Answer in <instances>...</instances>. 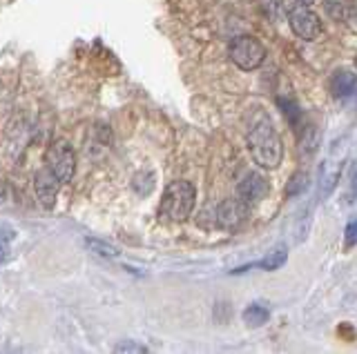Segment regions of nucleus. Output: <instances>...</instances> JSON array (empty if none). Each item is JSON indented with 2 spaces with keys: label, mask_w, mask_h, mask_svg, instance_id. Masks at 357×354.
<instances>
[{
  "label": "nucleus",
  "mask_w": 357,
  "mask_h": 354,
  "mask_svg": "<svg viewBox=\"0 0 357 354\" xmlns=\"http://www.w3.org/2000/svg\"><path fill=\"white\" fill-rule=\"evenodd\" d=\"M245 143H248L250 156L264 170H275L284 159V143L279 131L275 129L271 116L261 107L252 109V116L245 129Z\"/></svg>",
  "instance_id": "obj_1"
},
{
  "label": "nucleus",
  "mask_w": 357,
  "mask_h": 354,
  "mask_svg": "<svg viewBox=\"0 0 357 354\" xmlns=\"http://www.w3.org/2000/svg\"><path fill=\"white\" fill-rule=\"evenodd\" d=\"M197 203V190L190 181H172L165 187L159 212L167 220H185Z\"/></svg>",
  "instance_id": "obj_2"
},
{
  "label": "nucleus",
  "mask_w": 357,
  "mask_h": 354,
  "mask_svg": "<svg viewBox=\"0 0 357 354\" xmlns=\"http://www.w3.org/2000/svg\"><path fill=\"white\" fill-rule=\"evenodd\" d=\"M228 56L239 70L252 72L257 67H261V63L266 61V47L252 36H239L230 42Z\"/></svg>",
  "instance_id": "obj_3"
},
{
  "label": "nucleus",
  "mask_w": 357,
  "mask_h": 354,
  "mask_svg": "<svg viewBox=\"0 0 357 354\" xmlns=\"http://www.w3.org/2000/svg\"><path fill=\"white\" fill-rule=\"evenodd\" d=\"M288 20H290V27H293L295 34L306 42H315L324 31L319 16L312 12L310 5H304V3H299L290 9Z\"/></svg>",
  "instance_id": "obj_4"
},
{
  "label": "nucleus",
  "mask_w": 357,
  "mask_h": 354,
  "mask_svg": "<svg viewBox=\"0 0 357 354\" xmlns=\"http://www.w3.org/2000/svg\"><path fill=\"white\" fill-rule=\"evenodd\" d=\"M47 168L59 176L61 183H70L76 172V154L67 140H56L47 152Z\"/></svg>",
  "instance_id": "obj_5"
},
{
  "label": "nucleus",
  "mask_w": 357,
  "mask_h": 354,
  "mask_svg": "<svg viewBox=\"0 0 357 354\" xmlns=\"http://www.w3.org/2000/svg\"><path fill=\"white\" fill-rule=\"evenodd\" d=\"M237 192H239L241 201L248 207H252L257 203H261L264 198L268 196V192H271V183H268V179L264 174L250 172V174L243 176V181L239 183Z\"/></svg>",
  "instance_id": "obj_6"
},
{
  "label": "nucleus",
  "mask_w": 357,
  "mask_h": 354,
  "mask_svg": "<svg viewBox=\"0 0 357 354\" xmlns=\"http://www.w3.org/2000/svg\"><path fill=\"white\" fill-rule=\"evenodd\" d=\"M248 205H245L241 198H228V201H223L219 207H217V225L223 227V230H234L239 227L245 216H248Z\"/></svg>",
  "instance_id": "obj_7"
},
{
  "label": "nucleus",
  "mask_w": 357,
  "mask_h": 354,
  "mask_svg": "<svg viewBox=\"0 0 357 354\" xmlns=\"http://www.w3.org/2000/svg\"><path fill=\"white\" fill-rule=\"evenodd\" d=\"M59 187H61V181L59 176H56L50 168H45L36 174V179H33V190H36V196L38 201L45 205V207H52L56 196H59Z\"/></svg>",
  "instance_id": "obj_8"
},
{
  "label": "nucleus",
  "mask_w": 357,
  "mask_h": 354,
  "mask_svg": "<svg viewBox=\"0 0 357 354\" xmlns=\"http://www.w3.org/2000/svg\"><path fill=\"white\" fill-rule=\"evenodd\" d=\"M357 87V76L349 70H337L331 76V94L335 98H346L355 92Z\"/></svg>",
  "instance_id": "obj_9"
},
{
  "label": "nucleus",
  "mask_w": 357,
  "mask_h": 354,
  "mask_svg": "<svg viewBox=\"0 0 357 354\" xmlns=\"http://www.w3.org/2000/svg\"><path fill=\"white\" fill-rule=\"evenodd\" d=\"M340 174H342V168L335 159H328L321 165V170H319V196L321 198L328 196L335 190V185L340 181Z\"/></svg>",
  "instance_id": "obj_10"
},
{
  "label": "nucleus",
  "mask_w": 357,
  "mask_h": 354,
  "mask_svg": "<svg viewBox=\"0 0 357 354\" xmlns=\"http://www.w3.org/2000/svg\"><path fill=\"white\" fill-rule=\"evenodd\" d=\"M243 323L248 328H261L268 323V319H271V309H268L264 303H250L248 307L243 309Z\"/></svg>",
  "instance_id": "obj_11"
},
{
  "label": "nucleus",
  "mask_w": 357,
  "mask_h": 354,
  "mask_svg": "<svg viewBox=\"0 0 357 354\" xmlns=\"http://www.w3.org/2000/svg\"><path fill=\"white\" fill-rule=\"evenodd\" d=\"M286 261H288V250H286L284 246H279V248H275L273 252H268L259 263H252V265H248V268H261V270H266V272H273V270H279V268H282V265H284Z\"/></svg>",
  "instance_id": "obj_12"
},
{
  "label": "nucleus",
  "mask_w": 357,
  "mask_h": 354,
  "mask_svg": "<svg viewBox=\"0 0 357 354\" xmlns=\"http://www.w3.org/2000/svg\"><path fill=\"white\" fill-rule=\"evenodd\" d=\"M324 7L335 20H349L353 16V0H324Z\"/></svg>",
  "instance_id": "obj_13"
},
{
  "label": "nucleus",
  "mask_w": 357,
  "mask_h": 354,
  "mask_svg": "<svg viewBox=\"0 0 357 354\" xmlns=\"http://www.w3.org/2000/svg\"><path fill=\"white\" fill-rule=\"evenodd\" d=\"M308 187V174L306 172H297L293 174V179H290V183L286 185V196H299L304 194V190Z\"/></svg>",
  "instance_id": "obj_14"
},
{
  "label": "nucleus",
  "mask_w": 357,
  "mask_h": 354,
  "mask_svg": "<svg viewBox=\"0 0 357 354\" xmlns=\"http://www.w3.org/2000/svg\"><path fill=\"white\" fill-rule=\"evenodd\" d=\"M85 243H87V248L92 250L94 254H98V257H105V259H116L119 257L116 248H112V246H107V243L98 241V239H87Z\"/></svg>",
  "instance_id": "obj_15"
},
{
  "label": "nucleus",
  "mask_w": 357,
  "mask_h": 354,
  "mask_svg": "<svg viewBox=\"0 0 357 354\" xmlns=\"http://www.w3.org/2000/svg\"><path fill=\"white\" fill-rule=\"evenodd\" d=\"M344 246L346 248H355L357 246V214H353L349 218V223H346V230H344Z\"/></svg>",
  "instance_id": "obj_16"
},
{
  "label": "nucleus",
  "mask_w": 357,
  "mask_h": 354,
  "mask_svg": "<svg viewBox=\"0 0 357 354\" xmlns=\"http://www.w3.org/2000/svg\"><path fill=\"white\" fill-rule=\"evenodd\" d=\"M114 350L116 352H137V354H145V352H148V348L139 346V343H134V341H121Z\"/></svg>",
  "instance_id": "obj_17"
},
{
  "label": "nucleus",
  "mask_w": 357,
  "mask_h": 354,
  "mask_svg": "<svg viewBox=\"0 0 357 354\" xmlns=\"http://www.w3.org/2000/svg\"><path fill=\"white\" fill-rule=\"evenodd\" d=\"M14 241V232L7 230L5 234H0V263L7 259V252H9V243Z\"/></svg>",
  "instance_id": "obj_18"
},
{
  "label": "nucleus",
  "mask_w": 357,
  "mask_h": 354,
  "mask_svg": "<svg viewBox=\"0 0 357 354\" xmlns=\"http://www.w3.org/2000/svg\"><path fill=\"white\" fill-rule=\"evenodd\" d=\"M349 190H351V201L357 198V159L351 165V172H349Z\"/></svg>",
  "instance_id": "obj_19"
},
{
  "label": "nucleus",
  "mask_w": 357,
  "mask_h": 354,
  "mask_svg": "<svg viewBox=\"0 0 357 354\" xmlns=\"http://www.w3.org/2000/svg\"><path fill=\"white\" fill-rule=\"evenodd\" d=\"M299 3H304V5H312L315 0H299Z\"/></svg>",
  "instance_id": "obj_20"
},
{
  "label": "nucleus",
  "mask_w": 357,
  "mask_h": 354,
  "mask_svg": "<svg viewBox=\"0 0 357 354\" xmlns=\"http://www.w3.org/2000/svg\"><path fill=\"white\" fill-rule=\"evenodd\" d=\"M355 67H357V58H355Z\"/></svg>",
  "instance_id": "obj_21"
}]
</instances>
